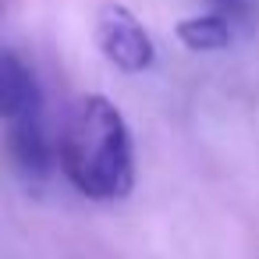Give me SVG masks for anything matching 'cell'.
I'll list each match as a JSON object with an SVG mask.
<instances>
[{"mask_svg":"<svg viewBox=\"0 0 259 259\" xmlns=\"http://www.w3.org/2000/svg\"><path fill=\"white\" fill-rule=\"evenodd\" d=\"M57 160L64 178L89 199L114 202L124 199L135 185V153H132V132L121 117V110L107 96H82L68 110Z\"/></svg>","mask_w":259,"mask_h":259,"instance_id":"obj_1","label":"cell"},{"mask_svg":"<svg viewBox=\"0 0 259 259\" xmlns=\"http://www.w3.org/2000/svg\"><path fill=\"white\" fill-rule=\"evenodd\" d=\"M96 43H100L103 57L128 75H139V71L153 68V61H156V47H153V36L146 32V25L124 4H114V0H107L96 15Z\"/></svg>","mask_w":259,"mask_h":259,"instance_id":"obj_2","label":"cell"},{"mask_svg":"<svg viewBox=\"0 0 259 259\" xmlns=\"http://www.w3.org/2000/svg\"><path fill=\"white\" fill-rule=\"evenodd\" d=\"M4 132H8V153L15 170L25 181H47L54 170V146L47 135L43 107L4 117Z\"/></svg>","mask_w":259,"mask_h":259,"instance_id":"obj_3","label":"cell"},{"mask_svg":"<svg viewBox=\"0 0 259 259\" xmlns=\"http://www.w3.org/2000/svg\"><path fill=\"white\" fill-rule=\"evenodd\" d=\"M174 32H178V39H181L188 50L213 54V50H224V47H231V39H234V22H231L227 15L213 11V15L181 18Z\"/></svg>","mask_w":259,"mask_h":259,"instance_id":"obj_4","label":"cell"},{"mask_svg":"<svg viewBox=\"0 0 259 259\" xmlns=\"http://www.w3.org/2000/svg\"><path fill=\"white\" fill-rule=\"evenodd\" d=\"M209 4H213L220 15H227L231 22H245V18H248V0H209Z\"/></svg>","mask_w":259,"mask_h":259,"instance_id":"obj_5","label":"cell"}]
</instances>
